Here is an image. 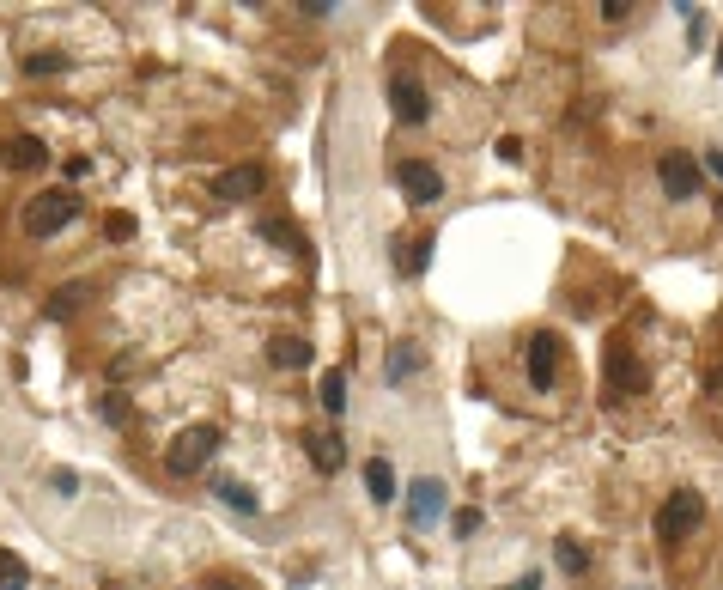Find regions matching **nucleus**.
Listing matches in <instances>:
<instances>
[{
	"label": "nucleus",
	"instance_id": "f257e3e1",
	"mask_svg": "<svg viewBox=\"0 0 723 590\" xmlns=\"http://www.w3.org/2000/svg\"><path fill=\"white\" fill-rule=\"evenodd\" d=\"M73 213H79V201H73L67 189H49V195L25 201V232H31V238H49V232H61V226H67Z\"/></svg>",
	"mask_w": 723,
	"mask_h": 590
},
{
	"label": "nucleus",
	"instance_id": "f03ea898",
	"mask_svg": "<svg viewBox=\"0 0 723 590\" xmlns=\"http://www.w3.org/2000/svg\"><path fill=\"white\" fill-rule=\"evenodd\" d=\"M213 451H219V426H189V432L177 438V445H171V457H165V463H171V475H195Z\"/></svg>",
	"mask_w": 723,
	"mask_h": 590
},
{
	"label": "nucleus",
	"instance_id": "7ed1b4c3",
	"mask_svg": "<svg viewBox=\"0 0 723 590\" xmlns=\"http://www.w3.org/2000/svg\"><path fill=\"white\" fill-rule=\"evenodd\" d=\"M699 518H705V499H699V493H675V499L657 511V536H663V542H681V536L699 530Z\"/></svg>",
	"mask_w": 723,
	"mask_h": 590
},
{
	"label": "nucleus",
	"instance_id": "20e7f679",
	"mask_svg": "<svg viewBox=\"0 0 723 590\" xmlns=\"http://www.w3.org/2000/svg\"><path fill=\"white\" fill-rule=\"evenodd\" d=\"M395 183H401V195H408L414 207H432V201L444 195V177H438L426 159H401V165H395Z\"/></svg>",
	"mask_w": 723,
	"mask_h": 590
},
{
	"label": "nucleus",
	"instance_id": "39448f33",
	"mask_svg": "<svg viewBox=\"0 0 723 590\" xmlns=\"http://www.w3.org/2000/svg\"><path fill=\"white\" fill-rule=\"evenodd\" d=\"M444 499H450V493H444V481L420 475V481L408 487V524H414V530H432V524L444 518Z\"/></svg>",
	"mask_w": 723,
	"mask_h": 590
},
{
	"label": "nucleus",
	"instance_id": "423d86ee",
	"mask_svg": "<svg viewBox=\"0 0 723 590\" xmlns=\"http://www.w3.org/2000/svg\"><path fill=\"white\" fill-rule=\"evenodd\" d=\"M262 189H268V171H262V165H237V171H225V177L213 183L219 201H256Z\"/></svg>",
	"mask_w": 723,
	"mask_h": 590
},
{
	"label": "nucleus",
	"instance_id": "0eeeda50",
	"mask_svg": "<svg viewBox=\"0 0 723 590\" xmlns=\"http://www.w3.org/2000/svg\"><path fill=\"white\" fill-rule=\"evenodd\" d=\"M389 104H395V116L401 122H426V86L414 80V73H395V80H389Z\"/></svg>",
	"mask_w": 723,
	"mask_h": 590
},
{
	"label": "nucleus",
	"instance_id": "6e6552de",
	"mask_svg": "<svg viewBox=\"0 0 723 590\" xmlns=\"http://www.w3.org/2000/svg\"><path fill=\"white\" fill-rule=\"evenodd\" d=\"M663 189H669L675 201H693V195H699V165H693L687 153H669V159H663Z\"/></svg>",
	"mask_w": 723,
	"mask_h": 590
},
{
	"label": "nucleus",
	"instance_id": "1a4fd4ad",
	"mask_svg": "<svg viewBox=\"0 0 723 590\" xmlns=\"http://www.w3.org/2000/svg\"><path fill=\"white\" fill-rule=\"evenodd\" d=\"M608 384H614V390H645V365L632 359V347H626V341H614V347H608Z\"/></svg>",
	"mask_w": 723,
	"mask_h": 590
},
{
	"label": "nucleus",
	"instance_id": "9d476101",
	"mask_svg": "<svg viewBox=\"0 0 723 590\" xmlns=\"http://www.w3.org/2000/svg\"><path fill=\"white\" fill-rule=\"evenodd\" d=\"M553 353H559V335L541 329V335L529 341V384H535V390H553Z\"/></svg>",
	"mask_w": 723,
	"mask_h": 590
},
{
	"label": "nucleus",
	"instance_id": "9b49d317",
	"mask_svg": "<svg viewBox=\"0 0 723 590\" xmlns=\"http://www.w3.org/2000/svg\"><path fill=\"white\" fill-rule=\"evenodd\" d=\"M0 159H7V165H43L49 159V146H43V134H7V140H0Z\"/></svg>",
	"mask_w": 723,
	"mask_h": 590
},
{
	"label": "nucleus",
	"instance_id": "f8f14e48",
	"mask_svg": "<svg viewBox=\"0 0 723 590\" xmlns=\"http://www.w3.org/2000/svg\"><path fill=\"white\" fill-rule=\"evenodd\" d=\"M310 463L323 469V475H329V469H341V463H347V445H341V432H310Z\"/></svg>",
	"mask_w": 723,
	"mask_h": 590
},
{
	"label": "nucleus",
	"instance_id": "ddd939ff",
	"mask_svg": "<svg viewBox=\"0 0 723 590\" xmlns=\"http://www.w3.org/2000/svg\"><path fill=\"white\" fill-rule=\"evenodd\" d=\"M365 487H371L377 505H389V499H395V469H389L383 457H371V463H365Z\"/></svg>",
	"mask_w": 723,
	"mask_h": 590
},
{
	"label": "nucleus",
	"instance_id": "4468645a",
	"mask_svg": "<svg viewBox=\"0 0 723 590\" xmlns=\"http://www.w3.org/2000/svg\"><path fill=\"white\" fill-rule=\"evenodd\" d=\"M268 359H274V365H292V372H298V365H310V347H304L298 335H274Z\"/></svg>",
	"mask_w": 723,
	"mask_h": 590
},
{
	"label": "nucleus",
	"instance_id": "2eb2a0df",
	"mask_svg": "<svg viewBox=\"0 0 723 590\" xmlns=\"http://www.w3.org/2000/svg\"><path fill=\"white\" fill-rule=\"evenodd\" d=\"M25 584H31V566L13 548H0V590H25Z\"/></svg>",
	"mask_w": 723,
	"mask_h": 590
},
{
	"label": "nucleus",
	"instance_id": "dca6fc26",
	"mask_svg": "<svg viewBox=\"0 0 723 590\" xmlns=\"http://www.w3.org/2000/svg\"><path fill=\"white\" fill-rule=\"evenodd\" d=\"M219 499H225V505H231V511H244V518H250V511H256V505H262V499H256V493H250V487H244V481H219Z\"/></svg>",
	"mask_w": 723,
	"mask_h": 590
},
{
	"label": "nucleus",
	"instance_id": "f3484780",
	"mask_svg": "<svg viewBox=\"0 0 723 590\" xmlns=\"http://www.w3.org/2000/svg\"><path fill=\"white\" fill-rule=\"evenodd\" d=\"M323 408L341 420V408H347V378L341 372H323Z\"/></svg>",
	"mask_w": 723,
	"mask_h": 590
},
{
	"label": "nucleus",
	"instance_id": "a211bd4d",
	"mask_svg": "<svg viewBox=\"0 0 723 590\" xmlns=\"http://www.w3.org/2000/svg\"><path fill=\"white\" fill-rule=\"evenodd\" d=\"M414 365H420L414 347H395V359H389V372H383V378H389V384H408V378H414Z\"/></svg>",
	"mask_w": 723,
	"mask_h": 590
},
{
	"label": "nucleus",
	"instance_id": "6ab92c4d",
	"mask_svg": "<svg viewBox=\"0 0 723 590\" xmlns=\"http://www.w3.org/2000/svg\"><path fill=\"white\" fill-rule=\"evenodd\" d=\"M559 566H566V572H584V566H590V554L566 536V542H559Z\"/></svg>",
	"mask_w": 723,
	"mask_h": 590
},
{
	"label": "nucleus",
	"instance_id": "aec40b11",
	"mask_svg": "<svg viewBox=\"0 0 723 590\" xmlns=\"http://www.w3.org/2000/svg\"><path fill=\"white\" fill-rule=\"evenodd\" d=\"M49 487H55V493H79V475H73V469H49Z\"/></svg>",
	"mask_w": 723,
	"mask_h": 590
},
{
	"label": "nucleus",
	"instance_id": "412c9836",
	"mask_svg": "<svg viewBox=\"0 0 723 590\" xmlns=\"http://www.w3.org/2000/svg\"><path fill=\"white\" fill-rule=\"evenodd\" d=\"M480 530V511H456V536H474Z\"/></svg>",
	"mask_w": 723,
	"mask_h": 590
},
{
	"label": "nucleus",
	"instance_id": "4be33fe9",
	"mask_svg": "<svg viewBox=\"0 0 723 590\" xmlns=\"http://www.w3.org/2000/svg\"><path fill=\"white\" fill-rule=\"evenodd\" d=\"M705 171H711V177L723 183V153H705Z\"/></svg>",
	"mask_w": 723,
	"mask_h": 590
},
{
	"label": "nucleus",
	"instance_id": "5701e85b",
	"mask_svg": "<svg viewBox=\"0 0 723 590\" xmlns=\"http://www.w3.org/2000/svg\"><path fill=\"white\" fill-rule=\"evenodd\" d=\"M505 590H541V578H535V572H523V578H517V584H505Z\"/></svg>",
	"mask_w": 723,
	"mask_h": 590
},
{
	"label": "nucleus",
	"instance_id": "b1692460",
	"mask_svg": "<svg viewBox=\"0 0 723 590\" xmlns=\"http://www.w3.org/2000/svg\"><path fill=\"white\" fill-rule=\"evenodd\" d=\"M717 396H723V372H717Z\"/></svg>",
	"mask_w": 723,
	"mask_h": 590
},
{
	"label": "nucleus",
	"instance_id": "393cba45",
	"mask_svg": "<svg viewBox=\"0 0 723 590\" xmlns=\"http://www.w3.org/2000/svg\"><path fill=\"white\" fill-rule=\"evenodd\" d=\"M717 73H723V49H717Z\"/></svg>",
	"mask_w": 723,
	"mask_h": 590
}]
</instances>
